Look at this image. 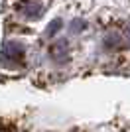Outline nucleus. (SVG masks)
I'll return each mask as SVG.
<instances>
[{
	"instance_id": "39448f33",
	"label": "nucleus",
	"mask_w": 130,
	"mask_h": 132,
	"mask_svg": "<svg viewBox=\"0 0 130 132\" xmlns=\"http://www.w3.org/2000/svg\"><path fill=\"white\" fill-rule=\"evenodd\" d=\"M85 26H87V24L83 22L81 18H77V20H73V22H71V32H73V34H79V32H83V30H85Z\"/></svg>"
},
{
	"instance_id": "20e7f679",
	"label": "nucleus",
	"mask_w": 130,
	"mask_h": 132,
	"mask_svg": "<svg viewBox=\"0 0 130 132\" xmlns=\"http://www.w3.org/2000/svg\"><path fill=\"white\" fill-rule=\"evenodd\" d=\"M61 26H63V22H61L59 18H55L53 22L47 26V36H55V34L59 32V28H61Z\"/></svg>"
},
{
	"instance_id": "423d86ee",
	"label": "nucleus",
	"mask_w": 130,
	"mask_h": 132,
	"mask_svg": "<svg viewBox=\"0 0 130 132\" xmlns=\"http://www.w3.org/2000/svg\"><path fill=\"white\" fill-rule=\"evenodd\" d=\"M128 36H130V28H128Z\"/></svg>"
},
{
	"instance_id": "f03ea898",
	"label": "nucleus",
	"mask_w": 130,
	"mask_h": 132,
	"mask_svg": "<svg viewBox=\"0 0 130 132\" xmlns=\"http://www.w3.org/2000/svg\"><path fill=\"white\" fill-rule=\"evenodd\" d=\"M4 55L8 57V59H24V47H22L20 44H16V42H10V44H6L4 47Z\"/></svg>"
},
{
	"instance_id": "f257e3e1",
	"label": "nucleus",
	"mask_w": 130,
	"mask_h": 132,
	"mask_svg": "<svg viewBox=\"0 0 130 132\" xmlns=\"http://www.w3.org/2000/svg\"><path fill=\"white\" fill-rule=\"evenodd\" d=\"M18 10L28 20H34V18H39V14H42V4L34 2V0H22L20 4H18Z\"/></svg>"
},
{
	"instance_id": "7ed1b4c3",
	"label": "nucleus",
	"mask_w": 130,
	"mask_h": 132,
	"mask_svg": "<svg viewBox=\"0 0 130 132\" xmlns=\"http://www.w3.org/2000/svg\"><path fill=\"white\" fill-rule=\"evenodd\" d=\"M51 57L57 61H65L67 59V42H57V44L51 45V50H49Z\"/></svg>"
}]
</instances>
